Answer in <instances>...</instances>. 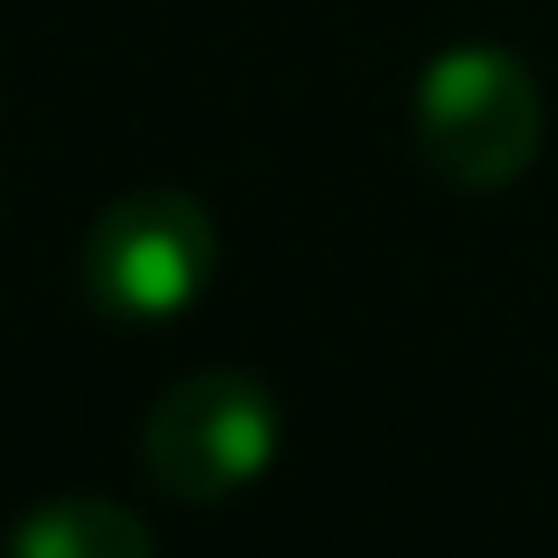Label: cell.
<instances>
[{
	"label": "cell",
	"mask_w": 558,
	"mask_h": 558,
	"mask_svg": "<svg viewBox=\"0 0 558 558\" xmlns=\"http://www.w3.org/2000/svg\"><path fill=\"white\" fill-rule=\"evenodd\" d=\"M276 446H283V410H276L269 381L241 368H205V375H184L149 410L142 466L170 502L219 509L269 474Z\"/></svg>",
	"instance_id": "2"
},
{
	"label": "cell",
	"mask_w": 558,
	"mask_h": 558,
	"mask_svg": "<svg viewBox=\"0 0 558 558\" xmlns=\"http://www.w3.org/2000/svg\"><path fill=\"white\" fill-rule=\"evenodd\" d=\"M537 78L502 43H452L417 78V156L460 191L517 184L537 163Z\"/></svg>",
	"instance_id": "1"
},
{
	"label": "cell",
	"mask_w": 558,
	"mask_h": 558,
	"mask_svg": "<svg viewBox=\"0 0 558 558\" xmlns=\"http://www.w3.org/2000/svg\"><path fill=\"white\" fill-rule=\"evenodd\" d=\"M219 276V227L191 191L113 198L85 233V298L121 326L184 318Z\"/></svg>",
	"instance_id": "3"
},
{
	"label": "cell",
	"mask_w": 558,
	"mask_h": 558,
	"mask_svg": "<svg viewBox=\"0 0 558 558\" xmlns=\"http://www.w3.org/2000/svg\"><path fill=\"white\" fill-rule=\"evenodd\" d=\"M14 558H149L156 537L135 509L107 495H50L14 523Z\"/></svg>",
	"instance_id": "4"
}]
</instances>
